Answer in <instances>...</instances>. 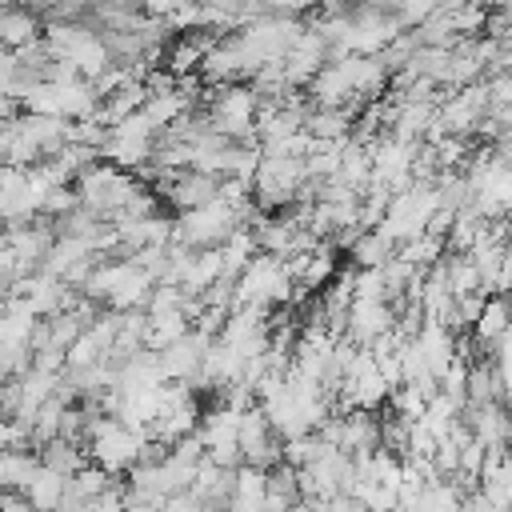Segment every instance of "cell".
Segmentation results:
<instances>
[{"label":"cell","instance_id":"obj_1","mask_svg":"<svg viewBox=\"0 0 512 512\" xmlns=\"http://www.w3.org/2000/svg\"><path fill=\"white\" fill-rule=\"evenodd\" d=\"M0 40H4V48H8V52H20V48L40 44V40H44V32H40V24H36V16H32V12L4 8V12H0Z\"/></svg>","mask_w":512,"mask_h":512}]
</instances>
